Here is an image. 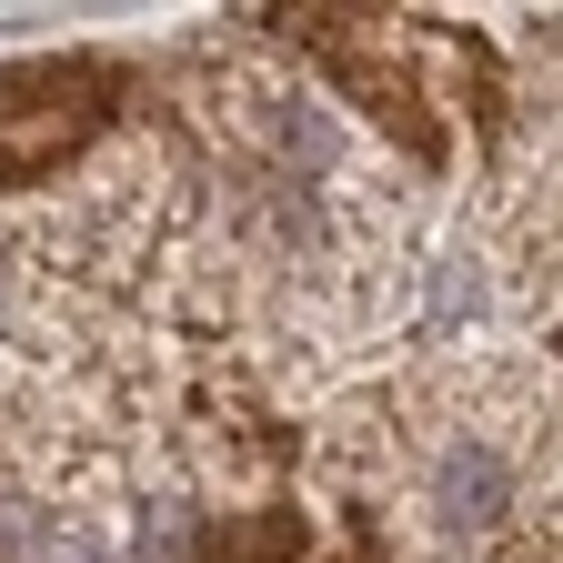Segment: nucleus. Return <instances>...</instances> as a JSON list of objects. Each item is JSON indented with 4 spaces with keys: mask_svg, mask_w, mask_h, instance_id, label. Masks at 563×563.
Instances as JSON below:
<instances>
[{
    "mask_svg": "<svg viewBox=\"0 0 563 563\" xmlns=\"http://www.w3.org/2000/svg\"><path fill=\"white\" fill-rule=\"evenodd\" d=\"M433 504H443V523H493L504 514V463H493L483 443H453L443 473H433Z\"/></svg>",
    "mask_w": 563,
    "mask_h": 563,
    "instance_id": "f257e3e1",
    "label": "nucleus"
},
{
    "mask_svg": "<svg viewBox=\"0 0 563 563\" xmlns=\"http://www.w3.org/2000/svg\"><path fill=\"white\" fill-rule=\"evenodd\" d=\"M60 563H101V553H81V543H70V553H60Z\"/></svg>",
    "mask_w": 563,
    "mask_h": 563,
    "instance_id": "f03ea898",
    "label": "nucleus"
}]
</instances>
